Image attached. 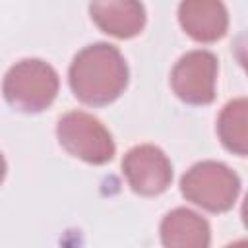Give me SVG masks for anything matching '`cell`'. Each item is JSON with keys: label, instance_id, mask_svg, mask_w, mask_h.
<instances>
[{"label": "cell", "instance_id": "cell-3", "mask_svg": "<svg viewBox=\"0 0 248 248\" xmlns=\"http://www.w3.org/2000/svg\"><path fill=\"white\" fill-rule=\"evenodd\" d=\"M180 192L194 205L211 213H223L234 205L240 194V178L219 161H202L182 174Z\"/></svg>", "mask_w": 248, "mask_h": 248}, {"label": "cell", "instance_id": "cell-8", "mask_svg": "<svg viewBox=\"0 0 248 248\" xmlns=\"http://www.w3.org/2000/svg\"><path fill=\"white\" fill-rule=\"evenodd\" d=\"M89 14L103 33L116 39H132L145 27V8L134 0L91 2Z\"/></svg>", "mask_w": 248, "mask_h": 248}, {"label": "cell", "instance_id": "cell-1", "mask_svg": "<svg viewBox=\"0 0 248 248\" xmlns=\"http://www.w3.org/2000/svg\"><path fill=\"white\" fill-rule=\"evenodd\" d=\"M68 81L72 93L81 103L105 107L124 93L128 85V64L116 46L93 43L74 56Z\"/></svg>", "mask_w": 248, "mask_h": 248}, {"label": "cell", "instance_id": "cell-2", "mask_svg": "<svg viewBox=\"0 0 248 248\" xmlns=\"http://www.w3.org/2000/svg\"><path fill=\"white\" fill-rule=\"evenodd\" d=\"M60 79L56 70L39 58L16 62L4 76L2 93L10 107L19 112H41L58 95Z\"/></svg>", "mask_w": 248, "mask_h": 248}, {"label": "cell", "instance_id": "cell-9", "mask_svg": "<svg viewBox=\"0 0 248 248\" xmlns=\"http://www.w3.org/2000/svg\"><path fill=\"white\" fill-rule=\"evenodd\" d=\"M165 248H209V223L192 209L176 207L169 211L159 227Z\"/></svg>", "mask_w": 248, "mask_h": 248}, {"label": "cell", "instance_id": "cell-5", "mask_svg": "<svg viewBox=\"0 0 248 248\" xmlns=\"http://www.w3.org/2000/svg\"><path fill=\"white\" fill-rule=\"evenodd\" d=\"M219 62L211 50L196 48L178 58L170 72L174 95L188 105H209L215 99Z\"/></svg>", "mask_w": 248, "mask_h": 248}, {"label": "cell", "instance_id": "cell-4", "mask_svg": "<svg viewBox=\"0 0 248 248\" xmlns=\"http://www.w3.org/2000/svg\"><path fill=\"white\" fill-rule=\"evenodd\" d=\"M56 136L70 155L91 165L108 163L116 151L114 140L105 124L83 110L66 112L56 124Z\"/></svg>", "mask_w": 248, "mask_h": 248}, {"label": "cell", "instance_id": "cell-10", "mask_svg": "<svg viewBox=\"0 0 248 248\" xmlns=\"http://www.w3.org/2000/svg\"><path fill=\"white\" fill-rule=\"evenodd\" d=\"M217 136L225 149L238 157L248 153V101L244 97L229 101L217 118Z\"/></svg>", "mask_w": 248, "mask_h": 248}, {"label": "cell", "instance_id": "cell-7", "mask_svg": "<svg viewBox=\"0 0 248 248\" xmlns=\"http://www.w3.org/2000/svg\"><path fill=\"white\" fill-rule=\"evenodd\" d=\"M178 21L194 41L215 43L227 33L229 14L217 0H186L178 6Z\"/></svg>", "mask_w": 248, "mask_h": 248}, {"label": "cell", "instance_id": "cell-6", "mask_svg": "<svg viewBox=\"0 0 248 248\" xmlns=\"http://www.w3.org/2000/svg\"><path fill=\"white\" fill-rule=\"evenodd\" d=\"M122 172L130 188L140 196H159L172 182V165L163 149L151 143H141L122 159Z\"/></svg>", "mask_w": 248, "mask_h": 248}, {"label": "cell", "instance_id": "cell-11", "mask_svg": "<svg viewBox=\"0 0 248 248\" xmlns=\"http://www.w3.org/2000/svg\"><path fill=\"white\" fill-rule=\"evenodd\" d=\"M4 176H6V161H4V155L0 153V184H2Z\"/></svg>", "mask_w": 248, "mask_h": 248}, {"label": "cell", "instance_id": "cell-12", "mask_svg": "<svg viewBox=\"0 0 248 248\" xmlns=\"http://www.w3.org/2000/svg\"><path fill=\"white\" fill-rule=\"evenodd\" d=\"M225 248H248V242L242 238V240H236V242H232V244H229Z\"/></svg>", "mask_w": 248, "mask_h": 248}]
</instances>
